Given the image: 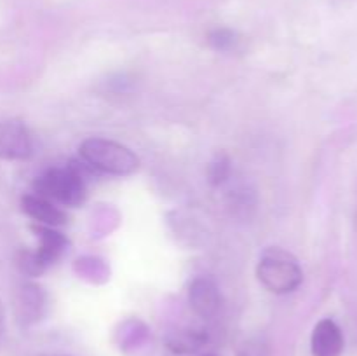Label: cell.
<instances>
[{
    "mask_svg": "<svg viewBox=\"0 0 357 356\" xmlns=\"http://www.w3.org/2000/svg\"><path fill=\"white\" fill-rule=\"evenodd\" d=\"M80 157L101 173L128 177L139 166V159L131 149L107 138H87L79 147Z\"/></svg>",
    "mask_w": 357,
    "mask_h": 356,
    "instance_id": "1",
    "label": "cell"
},
{
    "mask_svg": "<svg viewBox=\"0 0 357 356\" xmlns=\"http://www.w3.org/2000/svg\"><path fill=\"white\" fill-rule=\"evenodd\" d=\"M258 279L272 293L284 295L295 292L303 279L298 260L282 248H267L257 267Z\"/></svg>",
    "mask_w": 357,
    "mask_h": 356,
    "instance_id": "2",
    "label": "cell"
},
{
    "mask_svg": "<svg viewBox=\"0 0 357 356\" xmlns=\"http://www.w3.org/2000/svg\"><path fill=\"white\" fill-rule=\"evenodd\" d=\"M35 194L63 206H80L86 199V184L77 168H54L35 181Z\"/></svg>",
    "mask_w": 357,
    "mask_h": 356,
    "instance_id": "3",
    "label": "cell"
},
{
    "mask_svg": "<svg viewBox=\"0 0 357 356\" xmlns=\"http://www.w3.org/2000/svg\"><path fill=\"white\" fill-rule=\"evenodd\" d=\"M31 152H33V142L23 122H0V157L2 159L23 161L28 159Z\"/></svg>",
    "mask_w": 357,
    "mask_h": 356,
    "instance_id": "4",
    "label": "cell"
},
{
    "mask_svg": "<svg viewBox=\"0 0 357 356\" xmlns=\"http://www.w3.org/2000/svg\"><path fill=\"white\" fill-rule=\"evenodd\" d=\"M345 348L344 332L337 321L324 318L314 327L310 337V349L314 356H342Z\"/></svg>",
    "mask_w": 357,
    "mask_h": 356,
    "instance_id": "5",
    "label": "cell"
},
{
    "mask_svg": "<svg viewBox=\"0 0 357 356\" xmlns=\"http://www.w3.org/2000/svg\"><path fill=\"white\" fill-rule=\"evenodd\" d=\"M188 302L194 313L201 318H213L220 311L222 297L216 283L209 278H197L188 290Z\"/></svg>",
    "mask_w": 357,
    "mask_h": 356,
    "instance_id": "6",
    "label": "cell"
},
{
    "mask_svg": "<svg viewBox=\"0 0 357 356\" xmlns=\"http://www.w3.org/2000/svg\"><path fill=\"white\" fill-rule=\"evenodd\" d=\"M23 209L28 216L40 225L58 227L66 222V213L56 202L42 198L38 194H28L23 198Z\"/></svg>",
    "mask_w": 357,
    "mask_h": 356,
    "instance_id": "7",
    "label": "cell"
},
{
    "mask_svg": "<svg viewBox=\"0 0 357 356\" xmlns=\"http://www.w3.org/2000/svg\"><path fill=\"white\" fill-rule=\"evenodd\" d=\"M35 230L40 237V244H38V250L35 251V255H37V258L45 269L49 264H52V262L61 257L63 250L66 246V239L61 232L54 230L52 227L38 225L35 227Z\"/></svg>",
    "mask_w": 357,
    "mask_h": 356,
    "instance_id": "8",
    "label": "cell"
},
{
    "mask_svg": "<svg viewBox=\"0 0 357 356\" xmlns=\"http://www.w3.org/2000/svg\"><path fill=\"white\" fill-rule=\"evenodd\" d=\"M42 306H44V299H42L40 288L35 285H24L21 288L20 297H17V318L23 325H30L37 321L42 314Z\"/></svg>",
    "mask_w": 357,
    "mask_h": 356,
    "instance_id": "9",
    "label": "cell"
},
{
    "mask_svg": "<svg viewBox=\"0 0 357 356\" xmlns=\"http://www.w3.org/2000/svg\"><path fill=\"white\" fill-rule=\"evenodd\" d=\"M206 342V335L199 330H178L167 339V348L174 353H194Z\"/></svg>",
    "mask_w": 357,
    "mask_h": 356,
    "instance_id": "10",
    "label": "cell"
},
{
    "mask_svg": "<svg viewBox=\"0 0 357 356\" xmlns=\"http://www.w3.org/2000/svg\"><path fill=\"white\" fill-rule=\"evenodd\" d=\"M229 159H227L225 156H218L213 161L211 166H209V180H211V184L220 185L222 181H225L227 177H229Z\"/></svg>",
    "mask_w": 357,
    "mask_h": 356,
    "instance_id": "11",
    "label": "cell"
},
{
    "mask_svg": "<svg viewBox=\"0 0 357 356\" xmlns=\"http://www.w3.org/2000/svg\"><path fill=\"white\" fill-rule=\"evenodd\" d=\"M209 42L213 44V47L220 49V51H229V49H232L234 45H236L237 38H236V35L232 34V31L216 30L215 34L209 37Z\"/></svg>",
    "mask_w": 357,
    "mask_h": 356,
    "instance_id": "12",
    "label": "cell"
},
{
    "mask_svg": "<svg viewBox=\"0 0 357 356\" xmlns=\"http://www.w3.org/2000/svg\"><path fill=\"white\" fill-rule=\"evenodd\" d=\"M239 356H268V351L261 342H248V344L241 349Z\"/></svg>",
    "mask_w": 357,
    "mask_h": 356,
    "instance_id": "13",
    "label": "cell"
},
{
    "mask_svg": "<svg viewBox=\"0 0 357 356\" xmlns=\"http://www.w3.org/2000/svg\"><path fill=\"white\" fill-rule=\"evenodd\" d=\"M3 334H6V313H3V306L0 302V346H2Z\"/></svg>",
    "mask_w": 357,
    "mask_h": 356,
    "instance_id": "14",
    "label": "cell"
},
{
    "mask_svg": "<svg viewBox=\"0 0 357 356\" xmlns=\"http://www.w3.org/2000/svg\"><path fill=\"white\" fill-rule=\"evenodd\" d=\"M206 356H215V355H206Z\"/></svg>",
    "mask_w": 357,
    "mask_h": 356,
    "instance_id": "15",
    "label": "cell"
}]
</instances>
